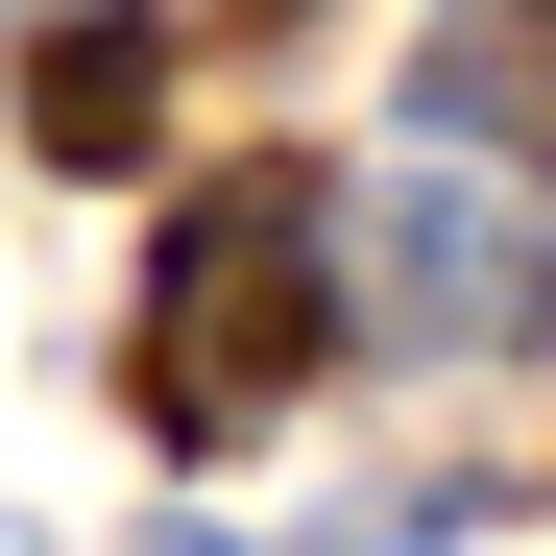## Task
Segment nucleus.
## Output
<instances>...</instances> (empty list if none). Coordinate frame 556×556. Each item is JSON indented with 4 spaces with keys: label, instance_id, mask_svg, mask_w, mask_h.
<instances>
[{
    "label": "nucleus",
    "instance_id": "f257e3e1",
    "mask_svg": "<svg viewBox=\"0 0 556 556\" xmlns=\"http://www.w3.org/2000/svg\"><path fill=\"white\" fill-rule=\"evenodd\" d=\"M315 363H339V218H315V169H218V194H169L146 339H122L146 435H169V459H242Z\"/></svg>",
    "mask_w": 556,
    "mask_h": 556
},
{
    "label": "nucleus",
    "instance_id": "f03ea898",
    "mask_svg": "<svg viewBox=\"0 0 556 556\" xmlns=\"http://www.w3.org/2000/svg\"><path fill=\"white\" fill-rule=\"evenodd\" d=\"M25 122H49V169H122V146L169 122V25H122V0H98V25H49Z\"/></svg>",
    "mask_w": 556,
    "mask_h": 556
},
{
    "label": "nucleus",
    "instance_id": "7ed1b4c3",
    "mask_svg": "<svg viewBox=\"0 0 556 556\" xmlns=\"http://www.w3.org/2000/svg\"><path fill=\"white\" fill-rule=\"evenodd\" d=\"M412 339H532V218L412 194Z\"/></svg>",
    "mask_w": 556,
    "mask_h": 556
}]
</instances>
